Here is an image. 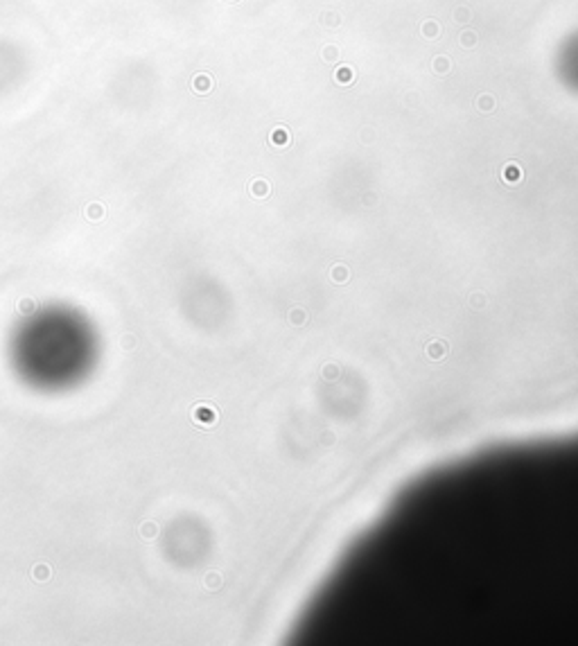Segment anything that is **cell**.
Segmentation results:
<instances>
[{"label": "cell", "mask_w": 578, "mask_h": 646, "mask_svg": "<svg viewBox=\"0 0 578 646\" xmlns=\"http://www.w3.org/2000/svg\"><path fill=\"white\" fill-rule=\"evenodd\" d=\"M556 73L565 88L578 95V30L565 37L556 54Z\"/></svg>", "instance_id": "cell-1"}]
</instances>
